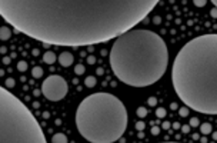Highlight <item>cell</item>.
<instances>
[{
	"label": "cell",
	"mask_w": 217,
	"mask_h": 143,
	"mask_svg": "<svg viewBox=\"0 0 217 143\" xmlns=\"http://www.w3.org/2000/svg\"><path fill=\"white\" fill-rule=\"evenodd\" d=\"M51 143H69L67 142V136L65 133H54L51 136Z\"/></svg>",
	"instance_id": "obj_9"
},
{
	"label": "cell",
	"mask_w": 217,
	"mask_h": 143,
	"mask_svg": "<svg viewBox=\"0 0 217 143\" xmlns=\"http://www.w3.org/2000/svg\"><path fill=\"white\" fill-rule=\"evenodd\" d=\"M154 23H156V24H159V23H160V17H159V16L154 17Z\"/></svg>",
	"instance_id": "obj_30"
},
{
	"label": "cell",
	"mask_w": 217,
	"mask_h": 143,
	"mask_svg": "<svg viewBox=\"0 0 217 143\" xmlns=\"http://www.w3.org/2000/svg\"><path fill=\"white\" fill-rule=\"evenodd\" d=\"M84 72H86V67L81 63H79V65H76L75 66V73L77 76H80V75H84Z\"/></svg>",
	"instance_id": "obj_14"
},
{
	"label": "cell",
	"mask_w": 217,
	"mask_h": 143,
	"mask_svg": "<svg viewBox=\"0 0 217 143\" xmlns=\"http://www.w3.org/2000/svg\"><path fill=\"white\" fill-rule=\"evenodd\" d=\"M213 139L217 140V132H213Z\"/></svg>",
	"instance_id": "obj_35"
},
{
	"label": "cell",
	"mask_w": 217,
	"mask_h": 143,
	"mask_svg": "<svg viewBox=\"0 0 217 143\" xmlns=\"http://www.w3.org/2000/svg\"><path fill=\"white\" fill-rule=\"evenodd\" d=\"M109 63L120 82L132 87H147L166 73L169 50L160 34L133 29L114 40Z\"/></svg>",
	"instance_id": "obj_3"
},
{
	"label": "cell",
	"mask_w": 217,
	"mask_h": 143,
	"mask_svg": "<svg viewBox=\"0 0 217 143\" xmlns=\"http://www.w3.org/2000/svg\"><path fill=\"white\" fill-rule=\"evenodd\" d=\"M59 63H60L63 67H69L75 63V56L71 55L70 52H63L59 55Z\"/></svg>",
	"instance_id": "obj_7"
},
{
	"label": "cell",
	"mask_w": 217,
	"mask_h": 143,
	"mask_svg": "<svg viewBox=\"0 0 217 143\" xmlns=\"http://www.w3.org/2000/svg\"><path fill=\"white\" fill-rule=\"evenodd\" d=\"M200 133L201 135H204V136L210 135V133H213V126H211L210 123H201L200 125Z\"/></svg>",
	"instance_id": "obj_11"
},
{
	"label": "cell",
	"mask_w": 217,
	"mask_h": 143,
	"mask_svg": "<svg viewBox=\"0 0 217 143\" xmlns=\"http://www.w3.org/2000/svg\"><path fill=\"white\" fill-rule=\"evenodd\" d=\"M56 60H57V56L54 52H46L43 55V62L47 65H53V63H56Z\"/></svg>",
	"instance_id": "obj_8"
},
{
	"label": "cell",
	"mask_w": 217,
	"mask_h": 143,
	"mask_svg": "<svg viewBox=\"0 0 217 143\" xmlns=\"http://www.w3.org/2000/svg\"><path fill=\"white\" fill-rule=\"evenodd\" d=\"M14 85H16V82H14L13 79H7L6 83H4V86H6V87H13Z\"/></svg>",
	"instance_id": "obj_22"
},
{
	"label": "cell",
	"mask_w": 217,
	"mask_h": 143,
	"mask_svg": "<svg viewBox=\"0 0 217 143\" xmlns=\"http://www.w3.org/2000/svg\"><path fill=\"white\" fill-rule=\"evenodd\" d=\"M3 63H4V65H9V63H10V57H4L3 59Z\"/></svg>",
	"instance_id": "obj_29"
},
{
	"label": "cell",
	"mask_w": 217,
	"mask_h": 143,
	"mask_svg": "<svg viewBox=\"0 0 217 143\" xmlns=\"http://www.w3.org/2000/svg\"><path fill=\"white\" fill-rule=\"evenodd\" d=\"M167 115V112H166V109H163V107H159V109H156V116L157 117H164V116Z\"/></svg>",
	"instance_id": "obj_16"
},
{
	"label": "cell",
	"mask_w": 217,
	"mask_h": 143,
	"mask_svg": "<svg viewBox=\"0 0 217 143\" xmlns=\"http://www.w3.org/2000/svg\"><path fill=\"white\" fill-rule=\"evenodd\" d=\"M163 143H180V142H163Z\"/></svg>",
	"instance_id": "obj_38"
},
{
	"label": "cell",
	"mask_w": 217,
	"mask_h": 143,
	"mask_svg": "<svg viewBox=\"0 0 217 143\" xmlns=\"http://www.w3.org/2000/svg\"><path fill=\"white\" fill-rule=\"evenodd\" d=\"M12 37V30L6 26L0 27V40H9Z\"/></svg>",
	"instance_id": "obj_10"
},
{
	"label": "cell",
	"mask_w": 217,
	"mask_h": 143,
	"mask_svg": "<svg viewBox=\"0 0 217 143\" xmlns=\"http://www.w3.org/2000/svg\"><path fill=\"white\" fill-rule=\"evenodd\" d=\"M144 127H146V125H144V122H142V120H139V122L136 123V129L139 130V132H143Z\"/></svg>",
	"instance_id": "obj_20"
},
{
	"label": "cell",
	"mask_w": 217,
	"mask_h": 143,
	"mask_svg": "<svg viewBox=\"0 0 217 143\" xmlns=\"http://www.w3.org/2000/svg\"><path fill=\"white\" fill-rule=\"evenodd\" d=\"M162 127H163L164 130H169V129H170V122H164V123L162 125Z\"/></svg>",
	"instance_id": "obj_27"
},
{
	"label": "cell",
	"mask_w": 217,
	"mask_h": 143,
	"mask_svg": "<svg viewBox=\"0 0 217 143\" xmlns=\"http://www.w3.org/2000/svg\"><path fill=\"white\" fill-rule=\"evenodd\" d=\"M97 75H103V69H102V67H99V69H97Z\"/></svg>",
	"instance_id": "obj_31"
},
{
	"label": "cell",
	"mask_w": 217,
	"mask_h": 143,
	"mask_svg": "<svg viewBox=\"0 0 217 143\" xmlns=\"http://www.w3.org/2000/svg\"><path fill=\"white\" fill-rule=\"evenodd\" d=\"M96 83H97V80H96L94 76H87V77L84 79V86L86 87H94Z\"/></svg>",
	"instance_id": "obj_12"
},
{
	"label": "cell",
	"mask_w": 217,
	"mask_h": 143,
	"mask_svg": "<svg viewBox=\"0 0 217 143\" xmlns=\"http://www.w3.org/2000/svg\"><path fill=\"white\" fill-rule=\"evenodd\" d=\"M210 16H211V17H214V19H217V9H216V7H213V9H211Z\"/></svg>",
	"instance_id": "obj_26"
},
{
	"label": "cell",
	"mask_w": 217,
	"mask_h": 143,
	"mask_svg": "<svg viewBox=\"0 0 217 143\" xmlns=\"http://www.w3.org/2000/svg\"><path fill=\"white\" fill-rule=\"evenodd\" d=\"M181 132H183V133H189L190 132V126H181Z\"/></svg>",
	"instance_id": "obj_28"
},
{
	"label": "cell",
	"mask_w": 217,
	"mask_h": 143,
	"mask_svg": "<svg viewBox=\"0 0 217 143\" xmlns=\"http://www.w3.org/2000/svg\"><path fill=\"white\" fill-rule=\"evenodd\" d=\"M69 92V86L65 77L59 75H51L46 77L41 83V93L50 102H59L65 99Z\"/></svg>",
	"instance_id": "obj_6"
},
{
	"label": "cell",
	"mask_w": 217,
	"mask_h": 143,
	"mask_svg": "<svg viewBox=\"0 0 217 143\" xmlns=\"http://www.w3.org/2000/svg\"><path fill=\"white\" fill-rule=\"evenodd\" d=\"M160 133V127L159 126H154V127H152V135H154V136H157Z\"/></svg>",
	"instance_id": "obj_24"
},
{
	"label": "cell",
	"mask_w": 217,
	"mask_h": 143,
	"mask_svg": "<svg viewBox=\"0 0 217 143\" xmlns=\"http://www.w3.org/2000/svg\"><path fill=\"white\" fill-rule=\"evenodd\" d=\"M157 4V0H0V14L34 40L80 47L120 37Z\"/></svg>",
	"instance_id": "obj_1"
},
{
	"label": "cell",
	"mask_w": 217,
	"mask_h": 143,
	"mask_svg": "<svg viewBox=\"0 0 217 143\" xmlns=\"http://www.w3.org/2000/svg\"><path fill=\"white\" fill-rule=\"evenodd\" d=\"M137 116H139V117H146V116H147V109H146V107H139V109H137Z\"/></svg>",
	"instance_id": "obj_17"
},
{
	"label": "cell",
	"mask_w": 217,
	"mask_h": 143,
	"mask_svg": "<svg viewBox=\"0 0 217 143\" xmlns=\"http://www.w3.org/2000/svg\"><path fill=\"white\" fill-rule=\"evenodd\" d=\"M200 142H201V143H207V139H206V137H201Z\"/></svg>",
	"instance_id": "obj_34"
},
{
	"label": "cell",
	"mask_w": 217,
	"mask_h": 143,
	"mask_svg": "<svg viewBox=\"0 0 217 143\" xmlns=\"http://www.w3.org/2000/svg\"><path fill=\"white\" fill-rule=\"evenodd\" d=\"M17 70L19 72H26L27 70V62H24V60L19 62V63H17Z\"/></svg>",
	"instance_id": "obj_15"
},
{
	"label": "cell",
	"mask_w": 217,
	"mask_h": 143,
	"mask_svg": "<svg viewBox=\"0 0 217 143\" xmlns=\"http://www.w3.org/2000/svg\"><path fill=\"white\" fill-rule=\"evenodd\" d=\"M33 55H34V56H37V55H39V50H37V49H34V50H33Z\"/></svg>",
	"instance_id": "obj_33"
},
{
	"label": "cell",
	"mask_w": 217,
	"mask_h": 143,
	"mask_svg": "<svg viewBox=\"0 0 217 143\" xmlns=\"http://www.w3.org/2000/svg\"><path fill=\"white\" fill-rule=\"evenodd\" d=\"M206 4H207L206 0H194V6H197V7H203Z\"/></svg>",
	"instance_id": "obj_21"
},
{
	"label": "cell",
	"mask_w": 217,
	"mask_h": 143,
	"mask_svg": "<svg viewBox=\"0 0 217 143\" xmlns=\"http://www.w3.org/2000/svg\"><path fill=\"white\" fill-rule=\"evenodd\" d=\"M190 126H191V127L200 126V122H199V119H197V117H191V119H190Z\"/></svg>",
	"instance_id": "obj_19"
},
{
	"label": "cell",
	"mask_w": 217,
	"mask_h": 143,
	"mask_svg": "<svg viewBox=\"0 0 217 143\" xmlns=\"http://www.w3.org/2000/svg\"><path fill=\"white\" fill-rule=\"evenodd\" d=\"M179 115L181 116V117L189 116V107H180V109H179Z\"/></svg>",
	"instance_id": "obj_18"
},
{
	"label": "cell",
	"mask_w": 217,
	"mask_h": 143,
	"mask_svg": "<svg viewBox=\"0 0 217 143\" xmlns=\"http://www.w3.org/2000/svg\"><path fill=\"white\" fill-rule=\"evenodd\" d=\"M87 63H89V65H94V63H96V57H94V56H87Z\"/></svg>",
	"instance_id": "obj_25"
},
{
	"label": "cell",
	"mask_w": 217,
	"mask_h": 143,
	"mask_svg": "<svg viewBox=\"0 0 217 143\" xmlns=\"http://www.w3.org/2000/svg\"><path fill=\"white\" fill-rule=\"evenodd\" d=\"M80 136L90 143H114L124 135L129 115L123 102L112 93L97 92L80 102L75 116Z\"/></svg>",
	"instance_id": "obj_4"
},
{
	"label": "cell",
	"mask_w": 217,
	"mask_h": 143,
	"mask_svg": "<svg viewBox=\"0 0 217 143\" xmlns=\"http://www.w3.org/2000/svg\"><path fill=\"white\" fill-rule=\"evenodd\" d=\"M171 82L187 107L217 115V33L197 36L180 49L173 63Z\"/></svg>",
	"instance_id": "obj_2"
},
{
	"label": "cell",
	"mask_w": 217,
	"mask_h": 143,
	"mask_svg": "<svg viewBox=\"0 0 217 143\" xmlns=\"http://www.w3.org/2000/svg\"><path fill=\"white\" fill-rule=\"evenodd\" d=\"M31 76H33L34 79H40L41 76H43V69H41L40 66L33 67V69H31Z\"/></svg>",
	"instance_id": "obj_13"
},
{
	"label": "cell",
	"mask_w": 217,
	"mask_h": 143,
	"mask_svg": "<svg viewBox=\"0 0 217 143\" xmlns=\"http://www.w3.org/2000/svg\"><path fill=\"white\" fill-rule=\"evenodd\" d=\"M171 109H177V105H176V103H171Z\"/></svg>",
	"instance_id": "obj_37"
},
{
	"label": "cell",
	"mask_w": 217,
	"mask_h": 143,
	"mask_svg": "<svg viewBox=\"0 0 217 143\" xmlns=\"http://www.w3.org/2000/svg\"><path fill=\"white\" fill-rule=\"evenodd\" d=\"M211 3H213V6H214V7H216V9H217V0H213V2H211Z\"/></svg>",
	"instance_id": "obj_36"
},
{
	"label": "cell",
	"mask_w": 217,
	"mask_h": 143,
	"mask_svg": "<svg viewBox=\"0 0 217 143\" xmlns=\"http://www.w3.org/2000/svg\"><path fill=\"white\" fill-rule=\"evenodd\" d=\"M0 143H47L34 115L4 86L0 89Z\"/></svg>",
	"instance_id": "obj_5"
},
{
	"label": "cell",
	"mask_w": 217,
	"mask_h": 143,
	"mask_svg": "<svg viewBox=\"0 0 217 143\" xmlns=\"http://www.w3.org/2000/svg\"><path fill=\"white\" fill-rule=\"evenodd\" d=\"M173 127H174V129H180V123H174Z\"/></svg>",
	"instance_id": "obj_32"
},
{
	"label": "cell",
	"mask_w": 217,
	"mask_h": 143,
	"mask_svg": "<svg viewBox=\"0 0 217 143\" xmlns=\"http://www.w3.org/2000/svg\"><path fill=\"white\" fill-rule=\"evenodd\" d=\"M147 102H149V106H156L157 105V99H156V97H149Z\"/></svg>",
	"instance_id": "obj_23"
}]
</instances>
